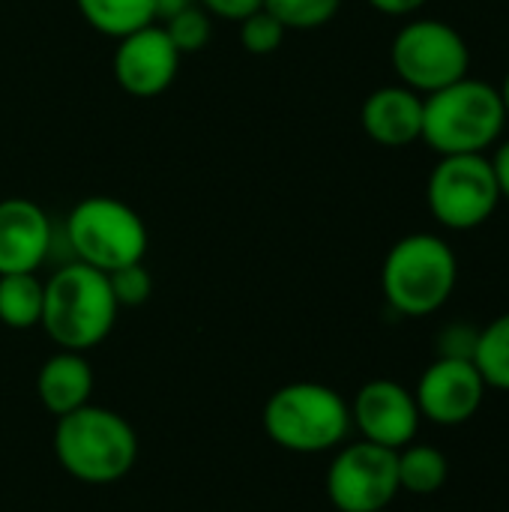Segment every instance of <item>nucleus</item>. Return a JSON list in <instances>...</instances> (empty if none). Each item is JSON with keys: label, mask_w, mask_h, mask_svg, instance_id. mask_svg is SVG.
<instances>
[{"label": "nucleus", "mask_w": 509, "mask_h": 512, "mask_svg": "<svg viewBox=\"0 0 509 512\" xmlns=\"http://www.w3.org/2000/svg\"><path fill=\"white\" fill-rule=\"evenodd\" d=\"M507 105L501 87L465 75L429 96H423V135L438 156L489 153L507 126Z\"/></svg>", "instance_id": "obj_1"}, {"label": "nucleus", "mask_w": 509, "mask_h": 512, "mask_svg": "<svg viewBox=\"0 0 509 512\" xmlns=\"http://www.w3.org/2000/svg\"><path fill=\"white\" fill-rule=\"evenodd\" d=\"M54 456L72 480L87 486H111L135 468L138 435L123 414L84 405L57 417Z\"/></svg>", "instance_id": "obj_2"}, {"label": "nucleus", "mask_w": 509, "mask_h": 512, "mask_svg": "<svg viewBox=\"0 0 509 512\" xmlns=\"http://www.w3.org/2000/svg\"><path fill=\"white\" fill-rule=\"evenodd\" d=\"M117 300L108 273L72 261L45 282V306L39 327L63 351H90L108 339L117 321Z\"/></svg>", "instance_id": "obj_3"}, {"label": "nucleus", "mask_w": 509, "mask_h": 512, "mask_svg": "<svg viewBox=\"0 0 509 512\" xmlns=\"http://www.w3.org/2000/svg\"><path fill=\"white\" fill-rule=\"evenodd\" d=\"M261 420L276 447L297 456H318L345 444L351 432V405L327 384L294 381L267 399Z\"/></svg>", "instance_id": "obj_4"}, {"label": "nucleus", "mask_w": 509, "mask_h": 512, "mask_svg": "<svg viewBox=\"0 0 509 512\" xmlns=\"http://www.w3.org/2000/svg\"><path fill=\"white\" fill-rule=\"evenodd\" d=\"M459 282L453 246L429 231L396 240L381 267V291L405 318H426L447 306Z\"/></svg>", "instance_id": "obj_5"}, {"label": "nucleus", "mask_w": 509, "mask_h": 512, "mask_svg": "<svg viewBox=\"0 0 509 512\" xmlns=\"http://www.w3.org/2000/svg\"><path fill=\"white\" fill-rule=\"evenodd\" d=\"M66 240L81 264L102 273L138 264L147 255V225L123 201L108 195L84 198L66 219Z\"/></svg>", "instance_id": "obj_6"}, {"label": "nucleus", "mask_w": 509, "mask_h": 512, "mask_svg": "<svg viewBox=\"0 0 509 512\" xmlns=\"http://www.w3.org/2000/svg\"><path fill=\"white\" fill-rule=\"evenodd\" d=\"M390 63L399 75V84L429 96L471 75V48L450 21L414 18L393 36Z\"/></svg>", "instance_id": "obj_7"}, {"label": "nucleus", "mask_w": 509, "mask_h": 512, "mask_svg": "<svg viewBox=\"0 0 509 512\" xmlns=\"http://www.w3.org/2000/svg\"><path fill=\"white\" fill-rule=\"evenodd\" d=\"M426 204L447 231H474L486 225L501 204L489 153L441 156L426 183Z\"/></svg>", "instance_id": "obj_8"}, {"label": "nucleus", "mask_w": 509, "mask_h": 512, "mask_svg": "<svg viewBox=\"0 0 509 512\" xmlns=\"http://www.w3.org/2000/svg\"><path fill=\"white\" fill-rule=\"evenodd\" d=\"M333 462L324 477L330 504L339 512H381L399 495L396 450L357 441L333 450Z\"/></svg>", "instance_id": "obj_9"}, {"label": "nucleus", "mask_w": 509, "mask_h": 512, "mask_svg": "<svg viewBox=\"0 0 509 512\" xmlns=\"http://www.w3.org/2000/svg\"><path fill=\"white\" fill-rule=\"evenodd\" d=\"M486 390L489 387L480 369L474 366V360L438 357L420 375L414 387V399H417L423 420L444 426V429H456L477 417V411L483 408Z\"/></svg>", "instance_id": "obj_10"}, {"label": "nucleus", "mask_w": 509, "mask_h": 512, "mask_svg": "<svg viewBox=\"0 0 509 512\" xmlns=\"http://www.w3.org/2000/svg\"><path fill=\"white\" fill-rule=\"evenodd\" d=\"M420 423L423 417L414 390L390 378L363 384L351 402V426L363 435V441L387 450H402L417 441Z\"/></svg>", "instance_id": "obj_11"}, {"label": "nucleus", "mask_w": 509, "mask_h": 512, "mask_svg": "<svg viewBox=\"0 0 509 512\" xmlns=\"http://www.w3.org/2000/svg\"><path fill=\"white\" fill-rule=\"evenodd\" d=\"M180 51L174 48L171 36L162 24H147L135 33L120 36L114 51V78L117 84L138 99L159 96L171 87L180 69Z\"/></svg>", "instance_id": "obj_12"}, {"label": "nucleus", "mask_w": 509, "mask_h": 512, "mask_svg": "<svg viewBox=\"0 0 509 512\" xmlns=\"http://www.w3.org/2000/svg\"><path fill=\"white\" fill-rule=\"evenodd\" d=\"M51 252V222L27 198L0 201V276L36 273Z\"/></svg>", "instance_id": "obj_13"}, {"label": "nucleus", "mask_w": 509, "mask_h": 512, "mask_svg": "<svg viewBox=\"0 0 509 512\" xmlns=\"http://www.w3.org/2000/svg\"><path fill=\"white\" fill-rule=\"evenodd\" d=\"M363 132L390 150L417 144L423 135V96L405 84H387L366 96L360 108Z\"/></svg>", "instance_id": "obj_14"}, {"label": "nucleus", "mask_w": 509, "mask_h": 512, "mask_svg": "<svg viewBox=\"0 0 509 512\" xmlns=\"http://www.w3.org/2000/svg\"><path fill=\"white\" fill-rule=\"evenodd\" d=\"M36 396L42 408L54 417L72 414L90 405L93 396V369L84 354L78 351H57L51 354L36 375Z\"/></svg>", "instance_id": "obj_15"}, {"label": "nucleus", "mask_w": 509, "mask_h": 512, "mask_svg": "<svg viewBox=\"0 0 509 512\" xmlns=\"http://www.w3.org/2000/svg\"><path fill=\"white\" fill-rule=\"evenodd\" d=\"M396 471H399V492L429 498L447 486L450 459L444 450H438L432 444L411 441L408 447L396 450Z\"/></svg>", "instance_id": "obj_16"}, {"label": "nucleus", "mask_w": 509, "mask_h": 512, "mask_svg": "<svg viewBox=\"0 0 509 512\" xmlns=\"http://www.w3.org/2000/svg\"><path fill=\"white\" fill-rule=\"evenodd\" d=\"M45 306V282L36 273H6L0 276V324L9 330L39 327Z\"/></svg>", "instance_id": "obj_17"}, {"label": "nucleus", "mask_w": 509, "mask_h": 512, "mask_svg": "<svg viewBox=\"0 0 509 512\" xmlns=\"http://www.w3.org/2000/svg\"><path fill=\"white\" fill-rule=\"evenodd\" d=\"M84 21L105 36H126L156 21L153 0H75Z\"/></svg>", "instance_id": "obj_18"}, {"label": "nucleus", "mask_w": 509, "mask_h": 512, "mask_svg": "<svg viewBox=\"0 0 509 512\" xmlns=\"http://www.w3.org/2000/svg\"><path fill=\"white\" fill-rule=\"evenodd\" d=\"M471 360L480 369L489 390L509 393V312L498 315L477 333Z\"/></svg>", "instance_id": "obj_19"}, {"label": "nucleus", "mask_w": 509, "mask_h": 512, "mask_svg": "<svg viewBox=\"0 0 509 512\" xmlns=\"http://www.w3.org/2000/svg\"><path fill=\"white\" fill-rule=\"evenodd\" d=\"M342 0H264V9L273 12L285 30H318L330 24Z\"/></svg>", "instance_id": "obj_20"}, {"label": "nucleus", "mask_w": 509, "mask_h": 512, "mask_svg": "<svg viewBox=\"0 0 509 512\" xmlns=\"http://www.w3.org/2000/svg\"><path fill=\"white\" fill-rule=\"evenodd\" d=\"M162 27H165V33L171 36V42H174V48H177L180 54H195V51L207 48L210 33H213L210 12H207L201 3H195V6H189V9L171 15Z\"/></svg>", "instance_id": "obj_21"}, {"label": "nucleus", "mask_w": 509, "mask_h": 512, "mask_svg": "<svg viewBox=\"0 0 509 512\" xmlns=\"http://www.w3.org/2000/svg\"><path fill=\"white\" fill-rule=\"evenodd\" d=\"M285 33H288L285 24L273 12H267L264 6L240 21V45L249 54H258V57L279 51V45L285 42Z\"/></svg>", "instance_id": "obj_22"}, {"label": "nucleus", "mask_w": 509, "mask_h": 512, "mask_svg": "<svg viewBox=\"0 0 509 512\" xmlns=\"http://www.w3.org/2000/svg\"><path fill=\"white\" fill-rule=\"evenodd\" d=\"M108 282H111V291H114V300L120 309L144 306L153 294V279H150V270L144 267V261L108 273Z\"/></svg>", "instance_id": "obj_23"}, {"label": "nucleus", "mask_w": 509, "mask_h": 512, "mask_svg": "<svg viewBox=\"0 0 509 512\" xmlns=\"http://www.w3.org/2000/svg\"><path fill=\"white\" fill-rule=\"evenodd\" d=\"M477 333L480 330H471L468 324H450L438 336V348H441L438 357H462V360H471L474 357V345H477Z\"/></svg>", "instance_id": "obj_24"}, {"label": "nucleus", "mask_w": 509, "mask_h": 512, "mask_svg": "<svg viewBox=\"0 0 509 512\" xmlns=\"http://www.w3.org/2000/svg\"><path fill=\"white\" fill-rule=\"evenodd\" d=\"M210 15L228 18V21H243L246 15L258 12L264 0H198Z\"/></svg>", "instance_id": "obj_25"}, {"label": "nucleus", "mask_w": 509, "mask_h": 512, "mask_svg": "<svg viewBox=\"0 0 509 512\" xmlns=\"http://www.w3.org/2000/svg\"><path fill=\"white\" fill-rule=\"evenodd\" d=\"M489 162H492V171H495V180L501 189V201H509V138L498 141L495 156H489Z\"/></svg>", "instance_id": "obj_26"}, {"label": "nucleus", "mask_w": 509, "mask_h": 512, "mask_svg": "<svg viewBox=\"0 0 509 512\" xmlns=\"http://www.w3.org/2000/svg\"><path fill=\"white\" fill-rule=\"evenodd\" d=\"M426 3H429V0H369L372 9H378V12H384V15H396V18L414 15V12H420Z\"/></svg>", "instance_id": "obj_27"}, {"label": "nucleus", "mask_w": 509, "mask_h": 512, "mask_svg": "<svg viewBox=\"0 0 509 512\" xmlns=\"http://www.w3.org/2000/svg\"><path fill=\"white\" fill-rule=\"evenodd\" d=\"M198 0H153V9H156V21H168L171 15L195 6Z\"/></svg>", "instance_id": "obj_28"}, {"label": "nucleus", "mask_w": 509, "mask_h": 512, "mask_svg": "<svg viewBox=\"0 0 509 512\" xmlns=\"http://www.w3.org/2000/svg\"><path fill=\"white\" fill-rule=\"evenodd\" d=\"M501 96H504V105H507V117H509V69H507V78H504V84H501Z\"/></svg>", "instance_id": "obj_29"}, {"label": "nucleus", "mask_w": 509, "mask_h": 512, "mask_svg": "<svg viewBox=\"0 0 509 512\" xmlns=\"http://www.w3.org/2000/svg\"><path fill=\"white\" fill-rule=\"evenodd\" d=\"M381 512H387V510H381Z\"/></svg>", "instance_id": "obj_30"}]
</instances>
